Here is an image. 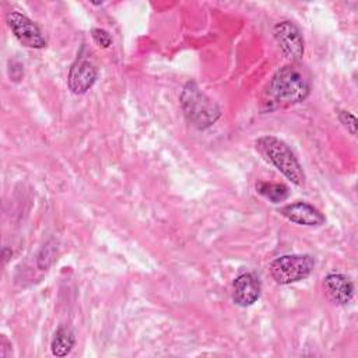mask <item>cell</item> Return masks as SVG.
<instances>
[{"mask_svg":"<svg viewBox=\"0 0 358 358\" xmlns=\"http://www.w3.org/2000/svg\"><path fill=\"white\" fill-rule=\"evenodd\" d=\"M310 92L309 71L299 63L278 69L266 88L264 103L268 109L284 108L302 102Z\"/></svg>","mask_w":358,"mask_h":358,"instance_id":"obj_1","label":"cell"},{"mask_svg":"<svg viewBox=\"0 0 358 358\" xmlns=\"http://www.w3.org/2000/svg\"><path fill=\"white\" fill-rule=\"evenodd\" d=\"M180 105L187 122L199 130L211 127L221 116L218 105L213 102L194 81H189L183 87Z\"/></svg>","mask_w":358,"mask_h":358,"instance_id":"obj_2","label":"cell"},{"mask_svg":"<svg viewBox=\"0 0 358 358\" xmlns=\"http://www.w3.org/2000/svg\"><path fill=\"white\" fill-rule=\"evenodd\" d=\"M256 148L294 185L302 186L305 183L303 169L287 143L274 136H263L256 141Z\"/></svg>","mask_w":358,"mask_h":358,"instance_id":"obj_3","label":"cell"},{"mask_svg":"<svg viewBox=\"0 0 358 358\" xmlns=\"http://www.w3.org/2000/svg\"><path fill=\"white\" fill-rule=\"evenodd\" d=\"M313 268L315 259L310 255H284L271 262L270 274L277 284L287 285L305 280Z\"/></svg>","mask_w":358,"mask_h":358,"instance_id":"obj_4","label":"cell"},{"mask_svg":"<svg viewBox=\"0 0 358 358\" xmlns=\"http://www.w3.org/2000/svg\"><path fill=\"white\" fill-rule=\"evenodd\" d=\"M6 20L14 36L24 46L32 49H42L46 46V39L42 35V31L27 15L17 11H11L7 14Z\"/></svg>","mask_w":358,"mask_h":358,"instance_id":"obj_5","label":"cell"},{"mask_svg":"<svg viewBox=\"0 0 358 358\" xmlns=\"http://www.w3.org/2000/svg\"><path fill=\"white\" fill-rule=\"evenodd\" d=\"M273 34L284 56L291 63H299L303 56V38L299 28L291 21H281L275 24Z\"/></svg>","mask_w":358,"mask_h":358,"instance_id":"obj_6","label":"cell"},{"mask_svg":"<svg viewBox=\"0 0 358 358\" xmlns=\"http://www.w3.org/2000/svg\"><path fill=\"white\" fill-rule=\"evenodd\" d=\"M98 69L92 60L80 56L70 67L67 84L73 94H85L96 81Z\"/></svg>","mask_w":358,"mask_h":358,"instance_id":"obj_7","label":"cell"},{"mask_svg":"<svg viewBox=\"0 0 358 358\" xmlns=\"http://www.w3.org/2000/svg\"><path fill=\"white\" fill-rule=\"evenodd\" d=\"M280 214L285 217L288 221L305 227H317L324 224L326 221L324 215L316 207L305 201H295L287 204L280 208Z\"/></svg>","mask_w":358,"mask_h":358,"instance_id":"obj_8","label":"cell"},{"mask_svg":"<svg viewBox=\"0 0 358 358\" xmlns=\"http://www.w3.org/2000/svg\"><path fill=\"white\" fill-rule=\"evenodd\" d=\"M262 292V285L259 278L253 273H243L238 275L234 281L232 299L236 305L246 308L253 305Z\"/></svg>","mask_w":358,"mask_h":358,"instance_id":"obj_9","label":"cell"},{"mask_svg":"<svg viewBox=\"0 0 358 358\" xmlns=\"http://www.w3.org/2000/svg\"><path fill=\"white\" fill-rule=\"evenodd\" d=\"M324 289L330 299L337 305H347L354 295L352 281L347 275L338 273L326 275Z\"/></svg>","mask_w":358,"mask_h":358,"instance_id":"obj_10","label":"cell"},{"mask_svg":"<svg viewBox=\"0 0 358 358\" xmlns=\"http://www.w3.org/2000/svg\"><path fill=\"white\" fill-rule=\"evenodd\" d=\"M74 344H76V337L71 329L66 326H60L52 338L50 350H52V354L56 357H66L67 354H70Z\"/></svg>","mask_w":358,"mask_h":358,"instance_id":"obj_11","label":"cell"},{"mask_svg":"<svg viewBox=\"0 0 358 358\" xmlns=\"http://www.w3.org/2000/svg\"><path fill=\"white\" fill-rule=\"evenodd\" d=\"M257 193L266 197L271 203H281L289 197V189L284 183L275 182H259L256 185Z\"/></svg>","mask_w":358,"mask_h":358,"instance_id":"obj_12","label":"cell"},{"mask_svg":"<svg viewBox=\"0 0 358 358\" xmlns=\"http://www.w3.org/2000/svg\"><path fill=\"white\" fill-rule=\"evenodd\" d=\"M56 253H57V248L55 245L53 241L48 242L39 252L38 255V266L41 270H46L56 259Z\"/></svg>","mask_w":358,"mask_h":358,"instance_id":"obj_13","label":"cell"},{"mask_svg":"<svg viewBox=\"0 0 358 358\" xmlns=\"http://www.w3.org/2000/svg\"><path fill=\"white\" fill-rule=\"evenodd\" d=\"M91 36L94 39V42L99 46V48H109L112 45V36L109 35L108 31L102 29V28H92L91 29Z\"/></svg>","mask_w":358,"mask_h":358,"instance_id":"obj_14","label":"cell"},{"mask_svg":"<svg viewBox=\"0 0 358 358\" xmlns=\"http://www.w3.org/2000/svg\"><path fill=\"white\" fill-rule=\"evenodd\" d=\"M338 120L343 123V126L352 134H357V119L351 112L347 110H340L338 112Z\"/></svg>","mask_w":358,"mask_h":358,"instance_id":"obj_15","label":"cell"}]
</instances>
